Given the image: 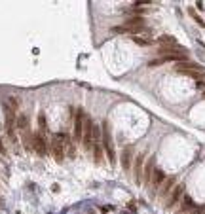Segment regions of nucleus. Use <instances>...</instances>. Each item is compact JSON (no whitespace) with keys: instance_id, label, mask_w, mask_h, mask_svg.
Returning <instances> with one entry per match:
<instances>
[{"instance_id":"nucleus-13","label":"nucleus","mask_w":205,"mask_h":214,"mask_svg":"<svg viewBox=\"0 0 205 214\" xmlns=\"http://www.w3.org/2000/svg\"><path fill=\"white\" fill-rule=\"evenodd\" d=\"M63 146L67 148L68 157H70V159H74V157H76V150H74V142H72V138H70L68 135H63Z\"/></svg>"},{"instance_id":"nucleus-14","label":"nucleus","mask_w":205,"mask_h":214,"mask_svg":"<svg viewBox=\"0 0 205 214\" xmlns=\"http://www.w3.org/2000/svg\"><path fill=\"white\" fill-rule=\"evenodd\" d=\"M15 127H17V129L19 131H27V127H29V118H27L25 116V114H21V116L17 118V121H15Z\"/></svg>"},{"instance_id":"nucleus-9","label":"nucleus","mask_w":205,"mask_h":214,"mask_svg":"<svg viewBox=\"0 0 205 214\" xmlns=\"http://www.w3.org/2000/svg\"><path fill=\"white\" fill-rule=\"evenodd\" d=\"M164 182H165V174H164V170L156 169V170H154V174H152V180H150V186H152V190H154V191H156V190H160Z\"/></svg>"},{"instance_id":"nucleus-19","label":"nucleus","mask_w":205,"mask_h":214,"mask_svg":"<svg viewBox=\"0 0 205 214\" xmlns=\"http://www.w3.org/2000/svg\"><path fill=\"white\" fill-rule=\"evenodd\" d=\"M158 42H160L161 46H175V44H177V40H175L173 36H167V34H165V36H160Z\"/></svg>"},{"instance_id":"nucleus-25","label":"nucleus","mask_w":205,"mask_h":214,"mask_svg":"<svg viewBox=\"0 0 205 214\" xmlns=\"http://www.w3.org/2000/svg\"><path fill=\"white\" fill-rule=\"evenodd\" d=\"M0 155H6V148H4L2 142H0Z\"/></svg>"},{"instance_id":"nucleus-2","label":"nucleus","mask_w":205,"mask_h":214,"mask_svg":"<svg viewBox=\"0 0 205 214\" xmlns=\"http://www.w3.org/2000/svg\"><path fill=\"white\" fill-rule=\"evenodd\" d=\"M51 154L57 163H63V159H65V146H63V135L57 133L53 135L51 138Z\"/></svg>"},{"instance_id":"nucleus-3","label":"nucleus","mask_w":205,"mask_h":214,"mask_svg":"<svg viewBox=\"0 0 205 214\" xmlns=\"http://www.w3.org/2000/svg\"><path fill=\"white\" fill-rule=\"evenodd\" d=\"M32 150L40 155V157H46V154H48V142H46L44 137H42V133H34L32 135Z\"/></svg>"},{"instance_id":"nucleus-12","label":"nucleus","mask_w":205,"mask_h":214,"mask_svg":"<svg viewBox=\"0 0 205 214\" xmlns=\"http://www.w3.org/2000/svg\"><path fill=\"white\" fill-rule=\"evenodd\" d=\"M175 188V176H171V178H167V180L161 184V191H160V197L161 199H165L167 201V193H171V190Z\"/></svg>"},{"instance_id":"nucleus-21","label":"nucleus","mask_w":205,"mask_h":214,"mask_svg":"<svg viewBox=\"0 0 205 214\" xmlns=\"http://www.w3.org/2000/svg\"><path fill=\"white\" fill-rule=\"evenodd\" d=\"M188 13H190V15L194 17V21H196L197 25H200V27H203V28H205V21H203L201 17H197V13H196V10H194V8H190V10H188Z\"/></svg>"},{"instance_id":"nucleus-7","label":"nucleus","mask_w":205,"mask_h":214,"mask_svg":"<svg viewBox=\"0 0 205 214\" xmlns=\"http://www.w3.org/2000/svg\"><path fill=\"white\" fill-rule=\"evenodd\" d=\"M177 72H203V66L201 65H197V63H184V61H180V63H177V66H175Z\"/></svg>"},{"instance_id":"nucleus-26","label":"nucleus","mask_w":205,"mask_h":214,"mask_svg":"<svg viewBox=\"0 0 205 214\" xmlns=\"http://www.w3.org/2000/svg\"><path fill=\"white\" fill-rule=\"evenodd\" d=\"M196 6H197V10H203V8H205L203 2H196Z\"/></svg>"},{"instance_id":"nucleus-15","label":"nucleus","mask_w":205,"mask_h":214,"mask_svg":"<svg viewBox=\"0 0 205 214\" xmlns=\"http://www.w3.org/2000/svg\"><path fill=\"white\" fill-rule=\"evenodd\" d=\"M152 170H154V159L148 161L146 169H143V174H144V182H146V184H150V180H152V174H154Z\"/></svg>"},{"instance_id":"nucleus-18","label":"nucleus","mask_w":205,"mask_h":214,"mask_svg":"<svg viewBox=\"0 0 205 214\" xmlns=\"http://www.w3.org/2000/svg\"><path fill=\"white\" fill-rule=\"evenodd\" d=\"M23 144H25V150H27V152H31V150H32V135H31L29 131L23 133Z\"/></svg>"},{"instance_id":"nucleus-4","label":"nucleus","mask_w":205,"mask_h":214,"mask_svg":"<svg viewBox=\"0 0 205 214\" xmlns=\"http://www.w3.org/2000/svg\"><path fill=\"white\" fill-rule=\"evenodd\" d=\"M84 119H86L84 110H76V116H74V140H78V142L84 137Z\"/></svg>"},{"instance_id":"nucleus-10","label":"nucleus","mask_w":205,"mask_h":214,"mask_svg":"<svg viewBox=\"0 0 205 214\" xmlns=\"http://www.w3.org/2000/svg\"><path fill=\"white\" fill-rule=\"evenodd\" d=\"M131 157H133V146H125L122 152V167L125 170L131 169Z\"/></svg>"},{"instance_id":"nucleus-17","label":"nucleus","mask_w":205,"mask_h":214,"mask_svg":"<svg viewBox=\"0 0 205 214\" xmlns=\"http://www.w3.org/2000/svg\"><path fill=\"white\" fill-rule=\"evenodd\" d=\"M91 148H93V159H95V163H97V165H99V163H103V150H101V144H93Z\"/></svg>"},{"instance_id":"nucleus-6","label":"nucleus","mask_w":205,"mask_h":214,"mask_svg":"<svg viewBox=\"0 0 205 214\" xmlns=\"http://www.w3.org/2000/svg\"><path fill=\"white\" fill-rule=\"evenodd\" d=\"M144 154H139L135 157V167H133V180H135L137 184L143 182V163H144Z\"/></svg>"},{"instance_id":"nucleus-23","label":"nucleus","mask_w":205,"mask_h":214,"mask_svg":"<svg viewBox=\"0 0 205 214\" xmlns=\"http://www.w3.org/2000/svg\"><path fill=\"white\" fill-rule=\"evenodd\" d=\"M203 212H205V206H201V205H200V206H194V209L190 210L188 214H203Z\"/></svg>"},{"instance_id":"nucleus-1","label":"nucleus","mask_w":205,"mask_h":214,"mask_svg":"<svg viewBox=\"0 0 205 214\" xmlns=\"http://www.w3.org/2000/svg\"><path fill=\"white\" fill-rule=\"evenodd\" d=\"M103 146L107 150L110 165H116V152H114V142H112V133H110V123L107 119L103 121Z\"/></svg>"},{"instance_id":"nucleus-16","label":"nucleus","mask_w":205,"mask_h":214,"mask_svg":"<svg viewBox=\"0 0 205 214\" xmlns=\"http://www.w3.org/2000/svg\"><path fill=\"white\" fill-rule=\"evenodd\" d=\"M194 209V201L190 197H184V201H182V205H180V210H179V214H182V212H190Z\"/></svg>"},{"instance_id":"nucleus-8","label":"nucleus","mask_w":205,"mask_h":214,"mask_svg":"<svg viewBox=\"0 0 205 214\" xmlns=\"http://www.w3.org/2000/svg\"><path fill=\"white\" fill-rule=\"evenodd\" d=\"M182 190H184V184H177V186L171 190V193H169V199H167V203H165L167 209H173V206L179 203V199H180V195H182Z\"/></svg>"},{"instance_id":"nucleus-22","label":"nucleus","mask_w":205,"mask_h":214,"mask_svg":"<svg viewBox=\"0 0 205 214\" xmlns=\"http://www.w3.org/2000/svg\"><path fill=\"white\" fill-rule=\"evenodd\" d=\"M131 40L135 42V44H139V46H148V44H150V40H144L141 36H131Z\"/></svg>"},{"instance_id":"nucleus-28","label":"nucleus","mask_w":205,"mask_h":214,"mask_svg":"<svg viewBox=\"0 0 205 214\" xmlns=\"http://www.w3.org/2000/svg\"><path fill=\"white\" fill-rule=\"evenodd\" d=\"M203 97H205V91H203Z\"/></svg>"},{"instance_id":"nucleus-27","label":"nucleus","mask_w":205,"mask_h":214,"mask_svg":"<svg viewBox=\"0 0 205 214\" xmlns=\"http://www.w3.org/2000/svg\"><path fill=\"white\" fill-rule=\"evenodd\" d=\"M196 85L197 87H205V82H196Z\"/></svg>"},{"instance_id":"nucleus-5","label":"nucleus","mask_w":205,"mask_h":214,"mask_svg":"<svg viewBox=\"0 0 205 214\" xmlns=\"http://www.w3.org/2000/svg\"><path fill=\"white\" fill-rule=\"evenodd\" d=\"M91 131H93V121H91L89 118L84 119V148L86 150H91V146H93V140H91Z\"/></svg>"},{"instance_id":"nucleus-20","label":"nucleus","mask_w":205,"mask_h":214,"mask_svg":"<svg viewBox=\"0 0 205 214\" xmlns=\"http://www.w3.org/2000/svg\"><path fill=\"white\" fill-rule=\"evenodd\" d=\"M38 125H40V131L42 133H48V121H46V116L44 114H38Z\"/></svg>"},{"instance_id":"nucleus-24","label":"nucleus","mask_w":205,"mask_h":214,"mask_svg":"<svg viewBox=\"0 0 205 214\" xmlns=\"http://www.w3.org/2000/svg\"><path fill=\"white\" fill-rule=\"evenodd\" d=\"M10 106H12V108H17V106H19V102H17V99H13V97H10Z\"/></svg>"},{"instance_id":"nucleus-11","label":"nucleus","mask_w":205,"mask_h":214,"mask_svg":"<svg viewBox=\"0 0 205 214\" xmlns=\"http://www.w3.org/2000/svg\"><path fill=\"white\" fill-rule=\"evenodd\" d=\"M146 23V19L143 15H133V17H127L124 21V27H133V28H137V27H144Z\"/></svg>"}]
</instances>
